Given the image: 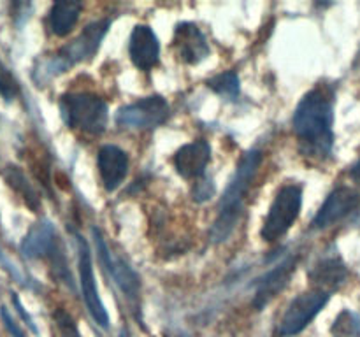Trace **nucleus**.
Listing matches in <instances>:
<instances>
[{
  "label": "nucleus",
  "instance_id": "1",
  "mask_svg": "<svg viewBox=\"0 0 360 337\" xmlns=\"http://www.w3.org/2000/svg\"><path fill=\"white\" fill-rule=\"evenodd\" d=\"M294 132L308 157L326 158L334 146V95L327 86H316L302 97L294 112Z\"/></svg>",
  "mask_w": 360,
  "mask_h": 337
},
{
  "label": "nucleus",
  "instance_id": "2",
  "mask_svg": "<svg viewBox=\"0 0 360 337\" xmlns=\"http://www.w3.org/2000/svg\"><path fill=\"white\" fill-rule=\"evenodd\" d=\"M260 161H262V153L257 150L248 151L239 161L238 171H236L234 178H232L231 185L227 186V192L224 193V199L220 202L217 221L210 232V237L213 242L227 241L229 235L234 232L239 216H241L245 195L250 188V183L253 181L257 171H259Z\"/></svg>",
  "mask_w": 360,
  "mask_h": 337
},
{
  "label": "nucleus",
  "instance_id": "3",
  "mask_svg": "<svg viewBox=\"0 0 360 337\" xmlns=\"http://www.w3.org/2000/svg\"><path fill=\"white\" fill-rule=\"evenodd\" d=\"M109 27H111L109 20H98L90 23L70 44L63 46L58 53L51 55L48 60L39 62V65L32 72V77L41 86L46 81L65 72L67 69H70L76 63L90 60L97 53V49L101 48V42L108 34Z\"/></svg>",
  "mask_w": 360,
  "mask_h": 337
},
{
  "label": "nucleus",
  "instance_id": "4",
  "mask_svg": "<svg viewBox=\"0 0 360 337\" xmlns=\"http://www.w3.org/2000/svg\"><path fill=\"white\" fill-rule=\"evenodd\" d=\"M60 112L67 126L90 136H101L108 126V104L95 93H65L60 98Z\"/></svg>",
  "mask_w": 360,
  "mask_h": 337
},
{
  "label": "nucleus",
  "instance_id": "5",
  "mask_svg": "<svg viewBox=\"0 0 360 337\" xmlns=\"http://www.w3.org/2000/svg\"><path fill=\"white\" fill-rule=\"evenodd\" d=\"M302 207V188L299 185H285L283 188L278 192L276 199H274L273 206H271L269 214H267L266 221L260 235L264 241L274 242L280 237H283L295 220L301 214Z\"/></svg>",
  "mask_w": 360,
  "mask_h": 337
},
{
  "label": "nucleus",
  "instance_id": "6",
  "mask_svg": "<svg viewBox=\"0 0 360 337\" xmlns=\"http://www.w3.org/2000/svg\"><path fill=\"white\" fill-rule=\"evenodd\" d=\"M329 298V291L319 290V288L304 291L299 297H295L281 318L280 326H278V336L290 337L302 332L316 318V315L326 308Z\"/></svg>",
  "mask_w": 360,
  "mask_h": 337
},
{
  "label": "nucleus",
  "instance_id": "7",
  "mask_svg": "<svg viewBox=\"0 0 360 337\" xmlns=\"http://www.w3.org/2000/svg\"><path fill=\"white\" fill-rule=\"evenodd\" d=\"M169 104L160 95H150L116 112V125L130 130H151L167 119Z\"/></svg>",
  "mask_w": 360,
  "mask_h": 337
},
{
  "label": "nucleus",
  "instance_id": "8",
  "mask_svg": "<svg viewBox=\"0 0 360 337\" xmlns=\"http://www.w3.org/2000/svg\"><path fill=\"white\" fill-rule=\"evenodd\" d=\"M77 253H79V286L83 293L84 304H86L88 312L91 315L94 322L101 325L102 329L109 326V315L105 311L104 304L98 295L97 283L94 276V262H91V253L88 248L86 241L77 235Z\"/></svg>",
  "mask_w": 360,
  "mask_h": 337
},
{
  "label": "nucleus",
  "instance_id": "9",
  "mask_svg": "<svg viewBox=\"0 0 360 337\" xmlns=\"http://www.w3.org/2000/svg\"><path fill=\"white\" fill-rule=\"evenodd\" d=\"M360 204V193L357 190L350 188V186H340V188L334 190L327 200L323 202V206L320 207V211L316 213V216L313 218L311 228L315 230H323V228L333 227L334 223L343 220L345 216L355 211Z\"/></svg>",
  "mask_w": 360,
  "mask_h": 337
},
{
  "label": "nucleus",
  "instance_id": "10",
  "mask_svg": "<svg viewBox=\"0 0 360 337\" xmlns=\"http://www.w3.org/2000/svg\"><path fill=\"white\" fill-rule=\"evenodd\" d=\"M94 237L95 244H97L98 256H101L102 263H104V267L108 269V272L111 274V277L115 279L116 286L122 290V293L125 295L130 302H136L137 297H139V277H137V274L134 272L123 260L116 258V256L109 251L108 244H105L102 235L98 234V230H95V228Z\"/></svg>",
  "mask_w": 360,
  "mask_h": 337
},
{
  "label": "nucleus",
  "instance_id": "11",
  "mask_svg": "<svg viewBox=\"0 0 360 337\" xmlns=\"http://www.w3.org/2000/svg\"><path fill=\"white\" fill-rule=\"evenodd\" d=\"M295 269H297V258L290 256V258L283 260L280 265L274 267L273 270H269V272L259 281V284H257L255 297H253L252 300L253 308H255L257 311L266 308L280 291L285 290V286L288 284V281H290Z\"/></svg>",
  "mask_w": 360,
  "mask_h": 337
},
{
  "label": "nucleus",
  "instance_id": "12",
  "mask_svg": "<svg viewBox=\"0 0 360 337\" xmlns=\"http://www.w3.org/2000/svg\"><path fill=\"white\" fill-rule=\"evenodd\" d=\"M129 53L130 60L139 70L148 72L157 65L160 60V44L155 32L148 25H137L134 28L130 35Z\"/></svg>",
  "mask_w": 360,
  "mask_h": 337
},
{
  "label": "nucleus",
  "instance_id": "13",
  "mask_svg": "<svg viewBox=\"0 0 360 337\" xmlns=\"http://www.w3.org/2000/svg\"><path fill=\"white\" fill-rule=\"evenodd\" d=\"M98 174L108 192H115L129 174V157L115 144H105L97 154Z\"/></svg>",
  "mask_w": 360,
  "mask_h": 337
},
{
  "label": "nucleus",
  "instance_id": "14",
  "mask_svg": "<svg viewBox=\"0 0 360 337\" xmlns=\"http://www.w3.org/2000/svg\"><path fill=\"white\" fill-rule=\"evenodd\" d=\"M174 46L179 58L188 65H197L210 55V44L195 23H181L176 27Z\"/></svg>",
  "mask_w": 360,
  "mask_h": 337
},
{
  "label": "nucleus",
  "instance_id": "15",
  "mask_svg": "<svg viewBox=\"0 0 360 337\" xmlns=\"http://www.w3.org/2000/svg\"><path fill=\"white\" fill-rule=\"evenodd\" d=\"M211 160V147L206 140H193L179 147L174 154V167L181 178L200 179Z\"/></svg>",
  "mask_w": 360,
  "mask_h": 337
},
{
  "label": "nucleus",
  "instance_id": "16",
  "mask_svg": "<svg viewBox=\"0 0 360 337\" xmlns=\"http://www.w3.org/2000/svg\"><path fill=\"white\" fill-rule=\"evenodd\" d=\"M58 249L56 244V232L49 221H39L30 228L21 242V253L27 258H51L53 253Z\"/></svg>",
  "mask_w": 360,
  "mask_h": 337
},
{
  "label": "nucleus",
  "instance_id": "17",
  "mask_svg": "<svg viewBox=\"0 0 360 337\" xmlns=\"http://www.w3.org/2000/svg\"><path fill=\"white\" fill-rule=\"evenodd\" d=\"M348 269L340 258H323L309 270V279L316 284L319 290L333 291L347 281Z\"/></svg>",
  "mask_w": 360,
  "mask_h": 337
},
{
  "label": "nucleus",
  "instance_id": "18",
  "mask_svg": "<svg viewBox=\"0 0 360 337\" xmlns=\"http://www.w3.org/2000/svg\"><path fill=\"white\" fill-rule=\"evenodd\" d=\"M81 9H83V6L79 2L53 4L48 16L49 28H51L53 34L58 35V37H65L67 34H70L72 28L76 27Z\"/></svg>",
  "mask_w": 360,
  "mask_h": 337
},
{
  "label": "nucleus",
  "instance_id": "19",
  "mask_svg": "<svg viewBox=\"0 0 360 337\" xmlns=\"http://www.w3.org/2000/svg\"><path fill=\"white\" fill-rule=\"evenodd\" d=\"M2 178L6 179L7 185L23 199V202L27 204L32 211H37L39 207H41V199H39L37 192H35L32 183L28 181L27 176L23 174V171H21L20 167H16V165H6V167L2 168Z\"/></svg>",
  "mask_w": 360,
  "mask_h": 337
},
{
  "label": "nucleus",
  "instance_id": "20",
  "mask_svg": "<svg viewBox=\"0 0 360 337\" xmlns=\"http://www.w3.org/2000/svg\"><path fill=\"white\" fill-rule=\"evenodd\" d=\"M207 86H210L214 93L220 95V97L234 100L239 95V77L234 70H229V72L218 74L213 79L207 81Z\"/></svg>",
  "mask_w": 360,
  "mask_h": 337
},
{
  "label": "nucleus",
  "instance_id": "21",
  "mask_svg": "<svg viewBox=\"0 0 360 337\" xmlns=\"http://www.w3.org/2000/svg\"><path fill=\"white\" fill-rule=\"evenodd\" d=\"M330 333L333 337H360V318L350 309H345L334 319Z\"/></svg>",
  "mask_w": 360,
  "mask_h": 337
},
{
  "label": "nucleus",
  "instance_id": "22",
  "mask_svg": "<svg viewBox=\"0 0 360 337\" xmlns=\"http://www.w3.org/2000/svg\"><path fill=\"white\" fill-rule=\"evenodd\" d=\"M21 93V88L14 74L7 69L0 60V97L7 102H13Z\"/></svg>",
  "mask_w": 360,
  "mask_h": 337
},
{
  "label": "nucleus",
  "instance_id": "23",
  "mask_svg": "<svg viewBox=\"0 0 360 337\" xmlns=\"http://www.w3.org/2000/svg\"><path fill=\"white\" fill-rule=\"evenodd\" d=\"M53 318H55L56 325H58L60 332H62L63 337H81L79 329H77L76 322H74L72 316H70L69 312L63 311V309H56Z\"/></svg>",
  "mask_w": 360,
  "mask_h": 337
},
{
  "label": "nucleus",
  "instance_id": "24",
  "mask_svg": "<svg viewBox=\"0 0 360 337\" xmlns=\"http://www.w3.org/2000/svg\"><path fill=\"white\" fill-rule=\"evenodd\" d=\"M214 193V186H213V183H207V181H204V183H197V190H195V193H193V199L197 200V202H204V200H207V199H211V195H213Z\"/></svg>",
  "mask_w": 360,
  "mask_h": 337
},
{
  "label": "nucleus",
  "instance_id": "25",
  "mask_svg": "<svg viewBox=\"0 0 360 337\" xmlns=\"http://www.w3.org/2000/svg\"><path fill=\"white\" fill-rule=\"evenodd\" d=\"M13 304H14V308H16V311L20 312L21 318H23V322L27 323V325H28V329H30L32 332H34V333H37V326H35L34 319H32V318H30V315H28V312L25 311L23 304H21L20 298H18V295H16V293H13Z\"/></svg>",
  "mask_w": 360,
  "mask_h": 337
},
{
  "label": "nucleus",
  "instance_id": "26",
  "mask_svg": "<svg viewBox=\"0 0 360 337\" xmlns=\"http://www.w3.org/2000/svg\"><path fill=\"white\" fill-rule=\"evenodd\" d=\"M350 178L354 179V181L357 183V185H360V158H359L357 164H355L354 167L350 168Z\"/></svg>",
  "mask_w": 360,
  "mask_h": 337
},
{
  "label": "nucleus",
  "instance_id": "27",
  "mask_svg": "<svg viewBox=\"0 0 360 337\" xmlns=\"http://www.w3.org/2000/svg\"><path fill=\"white\" fill-rule=\"evenodd\" d=\"M120 337H129V336H127L125 332H122V333H120Z\"/></svg>",
  "mask_w": 360,
  "mask_h": 337
}]
</instances>
